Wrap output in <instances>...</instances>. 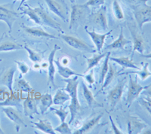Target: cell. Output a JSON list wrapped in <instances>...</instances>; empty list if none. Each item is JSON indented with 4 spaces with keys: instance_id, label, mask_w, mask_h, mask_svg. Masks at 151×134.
<instances>
[{
    "instance_id": "obj_49",
    "label": "cell",
    "mask_w": 151,
    "mask_h": 134,
    "mask_svg": "<svg viewBox=\"0 0 151 134\" xmlns=\"http://www.w3.org/2000/svg\"><path fill=\"white\" fill-rule=\"evenodd\" d=\"M142 133H144V134H151V130H145L144 131V132Z\"/></svg>"
},
{
    "instance_id": "obj_5",
    "label": "cell",
    "mask_w": 151,
    "mask_h": 134,
    "mask_svg": "<svg viewBox=\"0 0 151 134\" xmlns=\"http://www.w3.org/2000/svg\"><path fill=\"white\" fill-rule=\"evenodd\" d=\"M48 9L64 22L68 21L69 9L63 0H45Z\"/></svg>"
},
{
    "instance_id": "obj_15",
    "label": "cell",
    "mask_w": 151,
    "mask_h": 134,
    "mask_svg": "<svg viewBox=\"0 0 151 134\" xmlns=\"http://www.w3.org/2000/svg\"><path fill=\"white\" fill-rule=\"evenodd\" d=\"M23 108H24V115L29 118H33V115H39L40 112H38L37 103L36 100L32 96H29L24 99L23 102Z\"/></svg>"
},
{
    "instance_id": "obj_32",
    "label": "cell",
    "mask_w": 151,
    "mask_h": 134,
    "mask_svg": "<svg viewBox=\"0 0 151 134\" xmlns=\"http://www.w3.org/2000/svg\"><path fill=\"white\" fill-rule=\"evenodd\" d=\"M27 6L26 9H21L23 11V14H26L29 17V19L31 21H33L35 24H38V25H41V21H40V17L38 16L37 13L36 12V11L34 10V9L31 8L29 5H26Z\"/></svg>"
},
{
    "instance_id": "obj_14",
    "label": "cell",
    "mask_w": 151,
    "mask_h": 134,
    "mask_svg": "<svg viewBox=\"0 0 151 134\" xmlns=\"http://www.w3.org/2000/svg\"><path fill=\"white\" fill-rule=\"evenodd\" d=\"M21 27L23 28L24 31L28 35L31 36H34V37H42V38H55L58 39L59 37L55 36L54 35L50 34V33L45 32L42 28L41 27H28V26H25L24 24H22Z\"/></svg>"
},
{
    "instance_id": "obj_13",
    "label": "cell",
    "mask_w": 151,
    "mask_h": 134,
    "mask_svg": "<svg viewBox=\"0 0 151 134\" xmlns=\"http://www.w3.org/2000/svg\"><path fill=\"white\" fill-rule=\"evenodd\" d=\"M2 111L5 114V115L7 116L8 118L12 120L15 125H17V127H20L21 126L27 127V124L26 123L24 122V119L22 118V117L19 114V112H17V110L13 108V106L5 107V108H2Z\"/></svg>"
},
{
    "instance_id": "obj_50",
    "label": "cell",
    "mask_w": 151,
    "mask_h": 134,
    "mask_svg": "<svg viewBox=\"0 0 151 134\" xmlns=\"http://www.w3.org/2000/svg\"><path fill=\"white\" fill-rule=\"evenodd\" d=\"M4 92H5V91H4V90L0 89V96H2V95L4 93Z\"/></svg>"
},
{
    "instance_id": "obj_12",
    "label": "cell",
    "mask_w": 151,
    "mask_h": 134,
    "mask_svg": "<svg viewBox=\"0 0 151 134\" xmlns=\"http://www.w3.org/2000/svg\"><path fill=\"white\" fill-rule=\"evenodd\" d=\"M60 49V47H58L57 45H55L54 48L50 53L49 56H48V84H51L54 88H55V74L56 72V69L55 67V56L56 53L57 51Z\"/></svg>"
},
{
    "instance_id": "obj_16",
    "label": "cell",
    "mask_w": 151,
    "mask_h": 134,
    "mask_svg": "<svg viewBox=\"0 0 151 134\" xmlns=\"http://www.w3.org/2000/svg\"><path fill=\"white\" fill-rule=\"evenodd\" d=\"M86 31L88 34L89 35L91 40H92V41L94 42V45H95L97 51L98 52H101L102 50V48H103L104 45L105 38H106V36H108L109 35H110V33L113 32V30H110L108 33H104V34H98V33H97L96 32L94 31H88V30H87L86 28Z\"/></svg>"
},
{
    "instance_id": "obj_53",
    "label": "cell",
    "mask_w": 151,
    "mask_h": 134,
    "mask_svg": "<svg viewBox=\"0 0 151 134\" xmlns=\"http://www.w3.org/2000/svg\"><path fill=\"white\" fill-rule=\"evenodd\" d=\"M2 59H0V62H2Z\"/></svg>"
},
{
    "instance_id": "obj_26",
    "label": "cell",
    "mask_w": 151,
    "mask_h": 134,
    "mask_svg": "<svg viewBox=\"0 0 151 134\" xmlns=\"http://www.w3.org/2000/svg\"><path fill=\"white\" fill-rule=\"evenodd\" d=\"M21 49H24V46L14 41L6 40L0 42V52L12 51L21 50Z\"/></svg>"
},
{
    "instance_id": "obj_3",
    "label": "cell",
    "mask_w": 151,
    "mask_h": 134,
    "mask_svg": "<svg viewBox=\"0 0 151 134\" xmlns=\"http://www.w3.org/2000/svg\"><path fill=\"white\" fill-rule=\"evenodd\" d=\"M58 37L61 38L69 46L74 48L76 50H79L80 51L88 52V53H94L95 52L94 47L91 46V45L86 43V41L77 38V37L67 34L59 35Z\"/></svg>"
},
{
    "instance_id": "obj_24",
    "label": "cell",
    "mask_w": 151,
    "mask_h": 134,
    "mask_svg": "<svg viewBox=\"0 0 151 134\" xmlns=\"http://www.w3.org/2000/svg\"><path fill=\"white\" fill-rule=\"evenodd\" d=\"M110 60H113V62L116 63L119 65H120L122 68L124 69H128V68H130V69H137V70H139L141 69L139 67L137 66L134 62L132 59H130L128 57H111Z\"/></svg>"
},
{
    "instance_id": "obj_44",
    "label": "cell",
    "mask_w": 151,
    "mask_h": 134,
    "mask_svg": "<svg viewBox=\"0 0 151 134\" xmlns=\"http://www.w3.org/2000/svg\"><path fill=\"white\" fill-rule=\"evenodd\" d=\"M141 104L143 107H144L145 109L147 110V112L151 115V105H150V103H148L147 100H145L144 99H141Z\"/></svg>"
},
{
    "instance_id": "obj_30",
    "label": "cell",
    "mask_w": 151,
    "mask_h": 134,
    "mask_svg": "<svg viewBox=\"0 0 151 134\" xmlns=\"http://www.w3.org/2000/svg\"><path fill=\"white\" fill-rule=\"evenodd\" d=\"M106 53H107L94 54L92 57H91V58H88L87 59L88 66H87V69H86V71H85V73H86V72H88V71L91 70V69H93L94 67L98 66V63H100V61L106 57Z\"/></svg>"
},
{
    "instance_id": "obj_18",
    "label": "cell",
    "mask_w": 151,
    "mask_h": 134,
    "mask_svg": "<svg viewBox=\"0 0 151 134\" xmlns=\"http://www.w3.org/2000/svg\"><path fill=\"white\" fill-rule=\"evenodd\" d=\"M15 68L11 67L5 71L1 77L2 84L7 87L10 92L13 91V82H14V76L15 73Z\"/></svg>"
},
{
    "instance_id": "obj_45",
    "label": "cell",
    "mask_w": 151,
    "mask_h": 134,
    "mask_svg": "<svg viewBox=\"0 0 151 134\" xmlns=\"http://www.w3.org/2000/svg\"><path fill=\"white\" fill-rule=\"evenodd\" d=\"M142 93L145 96H148V97H151V84L145 89V91H142Z\"/></svg>"
},
{
    "instance_id": "obj_31",
    "label": "cell",
    "mask_w": 151,
    "mask_h": 134,
    "mask_svg": "<svg viewBox=\"0 0 151 134\" xmlns=\"http://www.w3.org/2000/svg\"><path fill=\"white\" fill-rule=\"evenodd\" d=\"M110 54H111V52L109 51L106 53V57H105V60L104 61L103 64H102V66L101 68V70H100V75H99V84H102L104 81L105 76H106V73L108 72L109 69V61H110Z\"/></svg>"
},
{
    "instance_id": "obj_34",
    "label": "cell",
    "mask_w": 151,
    "mask_h": 134,
    "mask_svg": "<svg viewBox=\"0 0 151 134\" xmlns=\"http://www.w3.org/2000/svg\"><path fill=\"white\" fill-rule=\"evenodd\" d=\"M112 8H113V11L114 16L118 21H122L124 19L125 15H124V12L122 11L121 5H119L117 0H113V5H112Z\"/></svg>"
},
{
    "instance_id": "obj_22",
    "label": "cell",
    "mask_w": 151,
    "mask_h": 134,
    "mask_svg": "<svg viewBox=\"0 0 151 134\" xmlns=\"http://www.w3.org/2000/svg\"><path fill=\"white\" fill-rule=\"evenodd\" d=\"M104 114H99L98 116L96 117H94L92 118L91 119H90L89 120H88L82 126L81 128H79V130H76L75 132L73 133H75V134H83V133H86L89 132L91 129H92L93 127H95L97 125L98 122H99V120L101 119V118L103 117Z\"/></svg>"
},
{
    "instance_id": "obj_19",
    "label": "cell",
    "mask_w": 151,
    "mask_h": 134,
    "mask_svg": "<svg viewBox=\"0 0 151 134\" xmlns=\"http://www.w3.org/2000/svg\"><path fill=\"white\" fill-rule=\"evenodd\" d=\"M83 93L85 100L90 108H95L97 107H103V104L99 103L95 100L91 91L88 89V88L86 86V84L84 82H83Z\"/></svg>"
},
{
    "instance_id": "obj_39",
    "label": "cell",
    "mask_w": 151,
    "mask_h": 134,
    "mask_svg": "<svg viewBox=\"0 0 151 134\" xmlns=\"http://www.w3.org/2000/svg\"><path fill=\"white\" fill-rule=\"evenodd\" d=\"M126 5L130 8L131 9H133L134 8L139 6L142 4L147 3L149 0H122Z\"/></svg>"
},
{
    "instance_id": "obj_52",
    "label": "cell",
    "mask_w": 151,
    "mask_h": 134,
    "mask_svg": "<svg viewBox=\"0 0 151 134\" xmlns=\"http://www.w3.org/2000/svg\"><path fill=\"white\" fill-rule=\"evenodd\" d=\"M70 2H71V3H73V4L74 2H76V0H70Z\"/></svg>"
},
{
    "instance_id": "obj_43",
    "label": "cell",
    "mask_w": 151,
    "mask_h": 134,
    "mask_svg": "<svg viewBox=\"0 0 151 134\" xmlns=\"http://www.w3.org/2000/svg\"><path fill=\"white\" fill-rule=\"evenodd\" d=\"M109 118H110V124H111V127H112V129H113V133L115 134H122L124 133H122V131L119 130V128H117L116 125L115 124V123H114V121H113V118H112L111 116H109Z\"/></svg>"
},
{
    "instance_id": "obj_33",
    "label": "cell",
    "mask_w": 151,
    "mask_h": 134,
    "mask_svg": "<svg viewBox=\"0 0 151 134\" xmlns=\"http://www.w3.org/2000/svg\"><path fill=\"white\" fill-rule=\"evenodd\" d=\"M143 64V68L141 69H139L137 72H128L127 74H136L139 76L140 78L142 81H145L147 78L151 76V72L148 69V66H149V63H145Z\"/></svg>"
},
{
    "instance_id": "obj_29",
    "label": "cell",
    "mask_w": 151,
    "mask_h": 134,
    "mask_svg": "<svg viewBox=\"0 0 151 134\" xmlns=\"http://www.w3.org/2000/svg\"><path fill=\"white\" fill-rule=\"evenodd\" d=\"M35 125V127L38 130L48 134H55V130L52 127V124L48 121L47 119L44 120H40L39 122H32Z\"/></svg>"
},
{
    "instance_id": "obj_10",
    "label": "cell",
    "mask_w": 151,
    "mask_h": 134,
    "mask_svg": "<svg viewBox=\"0 0 151 134\" xmlns=\"http://www.w3.org/2000/svg\"><path fill=\"white\" fill-rule=\"evenodd\" d=\"M77 91H72L70 93H69L71 98L70 104L69 105V109H70V120L69 121V124H72L74 119L76 118V115H79L82 110V106H81L79 100H78Z\"/></svg>"
},
{
    "instance_id": "obj_36",
    "label": "cell",
    "mask_w": 151,
    "mask_h": 134,
    "mask_svg": "<svg viewBox=\"0 0 151 134\" xmlns=\"http://www.w3.org/2000/svg\"><path fill=\"white\" fill-rule=\"evenodd\" d=\"M17 87H18L19 91H21V92H24V93H29L33 91L29 83L24 78L19 79L18 82H17Z\"/></svg>"
},
{
    "instance_id": "obj_35",
    "label": "cell",
    "mask_w": 151,
    "mask_h": 134,
    "mask_svg": "<svg viewBox=\"0 0 151 134\" xmlns=\"http://www.w3.org/2000/svg\"><path fill=\"white\" fill-rule=\"evenodd\" d=\"M24 49H25V50L27 51L29 60H30L32 62H33L34 63H38L41 62L42 56L40 53H38V52L32 50L31 48H29V47H27V45L24 46Z\"/></svg>"
},
{
    "instance_id": "obj_47",
    "label": "cell",
    "mask_w": 151,
    "mask_h": 134,
    "mask_svg": "<svg viewBox=\"0 0 151 134\" xmlns=\"http://www.w3.org/2000/svg\"><path fill=\"white\" fill-rule=\"evenodd\" d=\"M144 100H147V101L150 103V105H151V97H148V96H147V97H145V98H144Z\"/></svg>"
},
{
    "instance_id": "obj_27",
    "label": "cell",
    "mask_w": 151,
    "mask_h": 134,
    "mask_svg": "<svg viewBox=\"0 0 151 134\" xmlns=\"http://www.w3.org/2000/svg\"><path fill=\"white\" fill-rule=\"evenodd\" d=\"M70 100V96L67 91L59 89L57 91L56 93L54 96L53 104L57 105H62Z\"/></svg>"
},
{
    "instance_id": "obj_20",
    "label": "cell",
    "mask_w": 151,
    "mask_h": 134,
    "mask_svg": "<svg viewBox=\"0 0 151 134\" xmlns=\"http://www.w3.org/2000/svg\"><path fill=\"white\" fill-rule=\"evenodd\" d=\"M129 43H131V41L125 38V36L123 34V28L121 26L120 33L117 39H116L110 45H106L105 48L106 49H124V48Z\"/></svg>"
},
{
    "instance_id": "obj_11",
    "label": "cell",
    "mask_w": 151,
    "mask_h": 134,
    "mask_svg": "<svg viewBox=\"0 0 151 134\" xmlns=\"http://www.w3.org/2000/svg\"><path fill=\"white\" fill-rule=\"evenodd\" d=\"M131 35L133 38V51H132V56L134 55V53L137 51L142 55L144 54V51L145 50V41L142 35L140 34L137 30L133 28L129 27Z\"/></svg>"
},
{
    "instance_id": "obj_9",
    "label": "cell",
    "mask_w": 151,
    "mask_h": 134,
    "mask_svg": "<svg viewBox=\"0 0 151 134\" xmlns=\"http://www.w3.org/2000/svg\"><path fill=\"white\" fill-rule=\"evenodd\" d=\"M34 10L37 13L38 16L40 17V21H41V25H45V26H49L53 29H58L60 33H63V29H62L61 26H60V24L58 22H57L55 20H54L49 14L45 11L42 7H37L34 8Z\"/></svg>"
},
{
    "instance_id": "obj_2",
    "label": "cell",
    "mask_w": 151,
    "mask_h": 134,
    "mask_svg": "<svg viewBox=\"0 0 151 134\" xmlns=\"http://www.w3.org/2000/svg\"><path fill=\"white\" fill-rule=\"evenodd\" d=\"M88 23L93 26L94 29L101 32H106L108 29L106 7L102 6L96 12L90 14L88 16Z\"/></svg>"
},
{
    "instance_id": "obj_7",
    "label": "cell",
    "mask_w": 151,
    "mask_h": 134,
    "mask_svg": "<svg viewBox=\"0 0 151 134\" xmlns=\"http://www.w3.org/2000/svg\"><path fill=\"white\" fill-rule=\"evenodd\" d=\"M148 86L143 87L141 84H138L137 80L132 78V77H129V89H128L127 93V100H126V105L127 106L130 107L132 103L134 101L138 96H140L142 91L146 89Z\"/></svg>"
},
{
    "instance_id": "obj_17",
    "label": "cell",
    "mask_w": 151,
    "mask_h": 134,
    "mask_svg": "<svg viewBox=\"0 0 151 134\" xmlns=\"http://www.w3.org/2000/svg\"><path fill=\"white\" fill-rule=\"evenodd\" d=\"M128 133H140L147 125L141 120L136 117H129L127 123Z\"/></svg>"
},
{
    "instance_id": "obj_28",
    "label": "cell",
    "mask_w": 151,
    "mask_h": 134,
    "mask_svg": "<svg viewBox=\"0 0 151 134\" xmlns=\"http://www.w3.org/2000/svg\"><path fill=\"white\" fill-rule=\"evenodd\" d=\"M116 73L117 72L115 66L113 65L112 63H109L108 72H107L106 76H105L104 81V83L102 84L101 89L100 90V92L103 91L105 88L109 86V84L113 81V79L115 78V77L116 76Z\"/></svg>"
},
{
    "instance_id": "obj_46",
    "label": "cell",
    "mask_w": 151,
    "mask_h": 134,
    "mask_svg": "<svg viewBox=\"0 0 151 134\" xmlns=\"http://www.w3.org/2000/svg\"><path fill=\"white\" fill-rule=\"evenodd\" d=\"M142 56L145 58H149L151 59V53H148V54H142Z\"/></svg>"
},
{
    "instance_id": "obj_40",
    "label": "cell",
    "mask_w": 151,
    "mask_h": 134,
    "mask_svg": "<svg viewBox=\"0 0 151 134\" xmlns=\"http://www.w3.org/2000/svg\"><path fill=\"white\" fill-rule=\"evenodd\" d=\"M105 3V0H88L87 2L83 4L84 5L87 6V7H92L96 8L99 7L101 5H104Z\"/></svg>"
},
{
    "instance_id": "obj_25",
    "label": "cell",
    "mask_w": 151,
    "mask_h": 134,
    "mask_svg": "<svg viewBox=\"0 0 151 134\" xmlns=\"http://www.w3.org/2000/svg\"><path fill=\"white\" fill-rule=\"evenodd\" d=\"M52 104H53V100L52 95L49 93L42 95L40 98V109L42 115H44L48 108H51Z\"/></svg>"
},
{
    "instance_id": "obj_38",
    "label": "cell",
    "mask_w": 151,
    "mask_h": 134,
    "mask_svg": "<svg viewBox=\"0 0 151 134\" xmlns=\"http://www.w3.org/2000/svg\"><path fill=\"white\" fill-rule=\"evenodd\" d=\"M51 110L54 111L55 113V115H58L60 119V121L62 122H64L66 120V118L68 116L69 112L67 111H66L65 109H64L63 108H60L59 109L58 108H51Z\"/></svg>"
},
{
    "instance_id": "obj_6",
    "label": "cell",
    "mask_w": 151,
    "mask_h": 134,
    "mask_svg": "<svg viewBox=\"0 0 151 134\" xmlns=\"http://www.w3.org/2000/svg\"><path fill=\"white\" fill-rule=\"evenodd\" d=\"M19 14L13 9L11 4L0 5V21L7 24L10 32L12 31L14 22L17 21Z\"/></svg>"
},
{
    "instance_id": "obj_51",
    "label": "cell",
    "mask_w": 151,
    "mask_h": 134,
    "mask_svg": "<svg viewBox=\"0 0 151 134\" xmlns=\"http://www.w3.org/2000/svg\"><path fill=\"white\" fill-rule=\"evenodd\" d=\"M1 133H5V132L3 131V130L2 129V127H1V125H0V134Z\"/></svg>"
},
{
    "instance_id": "obj_41",
    "label": "cell",
    "mask_w": 151,
    "mask_h": 134,
    "mask_svg": "<svg viewBox=\"0 0 151 134\" xmlns=\"http://www.w3.org/2000/svg\"><path fill=\"white\" fill-rule=\"evenodd\" d=\"M14 63L17 65L19 70L21 72V74H27L29 71V66L23 61H18V60H14Z\"/></svg>"
},
{
    "instance_id": "obj_8",
    "label": "cell",
    "mask_w": 151,
    "mask_h": 134,
    "mask_svg": "<svg viewBox=\"0 0 151 134\" xmlns=\"http://www.w3.org/2000/svg\"><path fill=\"white\" fill-rule=\"evenodd\" d=\"M124 87H125V79L119 81L118 84L109 92L107 101L110 105V111H113L121 100L123 93Z\"/></svg>"
},
{
    "instance_id": "obj_23",
    "label": "cell",
    "mask_w": 151,
    "mask_h": 134,
    "mask_svg": "<svg viewBox=\"0 0 151 134\" xmlns=\"http://www.w3.org/2000/svg\"><path fill=\"white\" fill-rule=\"evenodd\" d=\"M10 93L11 94L3 103H0V106H15L17 108H21L22 98L17 93H14L13 91Z\"/></svg>"
},
{
    "instance_id": "obj_21",
    "label": "cell",
    "mask_w": 151,
    "mask_h": 134,
    "mask_svg": "<svg viewBox=\"0 0 151 134\" xmlns=\"http://www.w3.org/2000/svg\"><path fill=\"white\" fill-rule=\"evenodd\" d=\"M55 65H56L57 66L58 73L60 76H62V77L64 78H70L72 76H79V77H83V76L82 74H79V73L72 70V69L68 68V67H66V66H64V65H62V64L60 63V60H55Z\"/></svg>"
},
{
    "instance_id": "obj_37",
    "label": "cell",
    "mask_w": 151,
    "mask_h": 134,
    "mask_svg": "<svg viewBox=\"0 0 151 134\" xmlns=\"http://www.w3.org/2000/svg\"><path fill=\"white\" fill-rule=\"evenodd\" d=\"M54 130H55V132H58L59 133H62V134L73 133L70 128L69 127V124L66 123L65 121H64V122H62L61 124H60V125H59L58 127H56V128Z\"/></svg>"
},
{
    "instance_id": "obj_1",
    "label": "cell",
    "mask_w": 151,
    "mask_h": 134,
    "mask_svg": "<svg viewBox=\"0 0 151 134\" xmlns=\"http://www.w3.org/2000/svg\"><path fill=\"white\" fill-rule=\"evenodd\" d=\"M89 9L84 5L73 4L71 7L70 21V29L76 30L80 26L88 15Z\"/></svg>"
},
{
    "instance_id": "obj_42",
    "label": "cell",
    "mask_w": 151,
    "mask_h": 134,
    "mask_svg": "<svg viewBox=\"0 0 151 134\" xmlns=\"http://www.w3.org/2000/svg\"><path fill=\"white\" fill-rule=\"evenodd\" d=\"M85 78H86V81H87L90 85L93 84L94 83V71H93V69H91L90 70V73H88V75H86L85 76Z\"/></svg>"
},
{
    "instance_id": "obj_4",
    "label": "cell",
    "mask_w": 151,
    "mask_h": 134,
    "mask_svg": "<svg viewBox=\"0 0 151 134\" xmlns=\"http://www.w3.org/2000/svg\"><path fill=\"white\" fill-rule=\"evenodd\" d=\"M140 30H142L144 24L151 22V6L147 3L132 9Z\"/></svg>"
},
{
    "instance_id": "obj_48",
    "label": "cell",
    "mask_w": 151,
    "mask_h": 134,
    "mask_svg": "<svg viewBox=\"0 0 151 134\" xmlns=\"http://www.w3.org/2000/svg\"><path fill=\"white\" fill-rule=\"evenodd\" d=\"M16 1H17V0H14V2H16ZM25 1H27V0H21V4H20V7H19V9H21V6H22V5H23V4H24V2H25Z\"/></svg>"
}]
</instances>
